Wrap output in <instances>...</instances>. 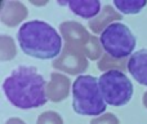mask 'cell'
<instances>
[{
    "label": "cell",
    "instance_id": "1",
    "mask_svg": "<svg viewBox=\"0 0 147 124\" xmlns=\"http://www.w3.org/2000/svg\"><path fill=\"white\" fill-rule=\"evenodd\" d=\"M7 100L22 110L36 109L47 104V81L35 67L18 66L3 83Z\"/></svg>",
    "mask_w": 147,
    "mask_h": 124
},
{
    "label": "cell",
    "instance_id": "2",
    "mask_svg": "<svg viewBox=\"0 0 147 124\" xmlns=\"http://www.w3.org/2000/svg\"><path fill=\"white\" fill-rule=\"evenodd\" d=\"M17 40L25 54L39 60H52L62 53V38L49 23L40 20L25 22L17 33Z\"/></svg>",
    "mask_w": 147,
    "mask_h": 124
},
{
    "label": "cell",
    "instance_id": "3",
    "mask_svg": "<svg viewBox=\"0 0 147 124\" xmlns=\"http://www.w3.org/2000/svg\"><path fill=\"white\" fill-rule=\"evenodd\" d=\"M72 107L79 115L101 117L106 111L107 104L102 96L99 81L96 76L80 75L72 84Z\"/></svg>",
    "mask_w": 147,
    "mask_h": 124
},
{
    "label": "cell",
    "instance_id": "4",
    "mask_svg": "<svg viewBox=\"0 0 147 124\" xmlns=\"http://www.w3.org/2000/svg\"><path fill=\"white\" fill-rule=\"evenodd\" d=\"M99 41L106 54L115 60H125L132 56L137 44L136 36L132 34L130 28L121 22L110 25L101 34Z\"/></svg>",
    "mask_w": 147,
    "mask_h": 124
},
{
    "label": "cell",
    "instance_id": "5",
    "mask_svg": "<svg viewBox=\"0 0 147 124\" xmlns=\"http://www.w3.org/2000/svg\"><path fill=\"white\" fill-rule=\"evenodd\" d=\"M99 88L106 104L111 106H124L133 96V84L124 71L111 70L98 78Z\"/></svg>",
    "mask_w": 147,
    "mask_h": 124
},
{
    "label": "cell",
    "instance_id": "6",
    "mask_svg": "<svg viewBox=\"0 0 147 124\" xmlns=\"http://www.w3.org/2000/svg\"><path fill=\"white\" fill-rule=\"evenodd\" d=\"M52 66L53 68L62 71V73L78 75L88 68V58L80 49H76L74 47L65 44L62 53L59 54L58 58L54 60Z\"/></svg>",
    "mask_w": 147,
    "mask_h": 124
},
{
    "label": "cell",
    "instance_id": "7",
    "mask_svg": "<svg viewBox=\"0 0 147 124\" xmlns=\"http://www.w3.org/2000/svg\"><path fill=\"white\" fill-rule=\"evenodd\" d=\"M59 30L62 33V39L65 40L66 45L80 49L84 53V48L90 41L92 35L86 31V28L83 25L75 21H66L59 25Z\"/></svg>",
    "mask_w": 147,
    "mask_h": 124
},
{
    "label": "cell",
    "instance_id": "8",
    "mask_svg": "<svg viewBox=\"0 0 147 124\" xmlns=\"http://www.w3.org/2000/svg\"><path fill=\"white\" fill-rule=\"evenodd\" d=\"M27 8L21 1H4L0 10V20L8 27H16L27 17Z\"/></svg>",
    "mask_w": 147,
    "mask_h": 124
},
{
    "label": "cell",
    "instance_id": "9",
    "mask_svg": "<svg viewBox=\"0 0 147 124\" xmlns=\"http://www.w3.org/2000/svg\"><path fill=\"white\" fill-rule=\"evenodd\" d=\"M71 81L66 75L61 73H52L51 81L47 83V96L53 102H61L70 94Z\"/></svg>",
    "mask_w": 147,
    "mask_h": 124
},
{
    "label": "cell",
    "instance_id": "10",
    "mask_svg": "<svg viewBox=\"0 0 147 124\" xmlns=\"http://www.w3.org/2000/svg\"><path fill=\"white\" fill-rule=\"evenodd\" d=\"M59 5L67 7L72 13L85 20H93L101 13V3L98 0H70L58 1Z\"/></svg>",
    "mask_w": 147,
    "mask_h": 124
},
{
    "label": "cell",
    "instance_id": "11",
    "mask_svg": "<svg viewBox=\"0 0 147 124\" xmlns=\"http://www.w3.org/2000/svg\"><path fill=\"white\" fill-rule=\"evenodd\" d=\"M128 71L136 81L147 87V49L137 51L129 57Z\"/></svg>",
    "mask_w": 147,
    "mask_h": 124
},
{
    "label": "cell",
    "instance_id": "12",
    "mask_svg": "<svg viewBox=\"0 0 147 124\" xmlns=\"http://www.w3.org/2000/svg\"><path fill=\"white\" fill-rule=\"evenodd\" d=\"M121 20V14L117 10H115L111 5H105L98 16L88 22V26L94 34L103 33L110 25L115 23L114 21Z\"/></svg>",
    "mask_w": 147,
    "mask_h": 124
},
{
    "label": "cell",
    "instance_id": "13",
    "mask_svg": "<svg viewBox=\"0 0 147 124\" xmlns=\"http://www.w3.org/2000/svg\"><path fill=\"white\" fill-rule=\"evenodd\" d=\"M147 5V0H114V7L123 14H137Z\"/></svg>",
    "mask_w": 147,
    "mask_h": 124
},
{
    "label": "cell",
    "instance_id": "14",
    "mask_svg": "<svg viewBox=\"0 0 147 124\" xmlns=\"http://www.w3.org/2000/svg\"><path fill=\"white\" fill-rule=\"evenodd\" d=\"M98 68L103 73H107V71L111 70H119V71H124L125 68H128V61L127 60H115L112 58L111 56L105 53L103 56L101 57L98 62Z\"/></svg>",
    "mask_w": 147,
    "mask_h": 124
},
{
    "label": "cell",
    "instance_id": "15",
    "mask_svg": "<svg viewBox=\"0 0 147 124\" xmlns=\"http://www.w3.org/2000/svg\"><path fill=\"white\" fill-rule=\"evenodd\" d=\"M17 49H16V44L13 39L8 35L0 36V60L3 62L13 60L16 57Z\"/></svg>",
    "mask_w": 147,
    "mask_h": 124
},
{
    "label": "cell",
    "instance_id": "16",
    "mask_svg": "<svg viewBox=\"0 0 147 124\" xmlns=\"http://www.w3.org/2000/svg\"><path fill=\"white\" fill-rule=\"evenodd\" d=\"M36 124H63V119L56 111H45L39 115Z\"/></svg>",
    "mask_w": 147,
    "mask_h": 124
},
{
    "label": "cell",
    "instance_id": "17",
    "mask_svg": "<svg viewBox=\"0 0 147 124\" xmlns=\"http://www.w3.org/2000/svg\"><path fill=\"white\" fill-rule=\"evenodd\" d=\"M90 124H120V122L112 112H107V114L92 119Z\"/></svg>",
    "mask_w": 147,
    "mask_h": 124
},
{
    "label": "cell",
    "instance_id": "18",
    "mask_svg": "<svg viewBox=\"0 0 147 124\" xmlns=\"http://www.w3.org/2000/svg\"><path fill=\"white\" fill-rule=\"evenodd\" d=\"M5 124H26V123L22 119H20V118H10V119L7 120Z\"/></svg>",
    "mask_w": 147,
    "mask_h": 124
},
{
    "label": "cell",
    "instance_id": "19",
    "mask_svg": "<svg viewBox=\"0 0 147 124\" xmlns=\"http://www.w3.org/2000/svg\"><path fill=\"white\" fill-rule=\"evenodd\" d=\"M142 101H143V105H145V107L147 109V92H145V94H143Z\"/></svg>",
    "mask_w": 147,
    "mask_h": 124
}]
</instances>
